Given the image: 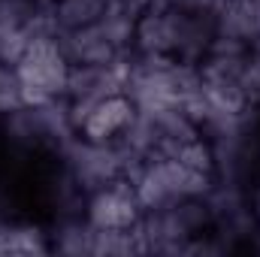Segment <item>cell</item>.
Returning a JSON list of instances; mask_svg holds the SVG:
<instances>
[{"mask_svg":"<svg viewBox=\"0 0 260 257\" xmlns=\"http://www.w3.org/2000/svg\"><path fill=\"white\" fill-rule=\"evenodd\" d=\"M130 182L139 194V203H142L145 212L176 206V203H185V200H197V197H209L218 185L215 176L197 173L191 167H185L179 157H170V154L145 157L133 170Z\"/></svg>","mask_w":260,"mask_h":257,"instance_id":"obj_1","label":"cell"},{"mask_svg":"<svg viewBox=\"0 0 260 257\" xmlns=\"http://www.w3.org/2000/svg\"><path fill=\"white\" fill-rule=\"evenodd\" d=\"M15 70H18L27 106H43V103H52V100L67 97L73 64L67 58L58 34H40V37H34L30 46L24 49V55L18 58Z\"/></svg>","mask_w":260,"mask_h":257,"instance_id":"obj_2","label":"cell"},{"mask_svg":"<svg viewBox=\"0 0 260 257\" xmlns=\"http://www.w3.org/2000/svg\"><path fill=\"white\" fill-rule=\"evenodd\" d=\"M142 203L139 194L133 188L127 176L124 179H112L100 188L85 194L82 203V218L100 230V233H115V230H136L142 224Z\"/></svg>","mask_w":260,"mask_h":257,"instance_id":"obj_3","label":"cell"},{"mask_svg":"<svg viewBox=\"0 0 260 257\" xmlns=\"http://www.w3.org/2000/svg\"><path fill=\"white\" fill-rule=\"evenodd\" d=\"M133 115H136L133 100L124 91H115V94H106L97 103H91L76 118V133L91 142H118L127 133Z\"/></svg>","mask_w":260,"mask_h":257,"instance_id":"obj_4","label":"cell"},{"mask_svg":"<svg viewBox=\"0 0 260 257\" xmlns=\"http://www.w3.org/2000/svg\"><path fill=\"white\" fill-rule=\"evenodd\" d=\"M61 46H64L70 64H91V67H100V64H115V61H124L130 58L127 52H121L109 37L106 30L97 24H88V27H79V30H67V34H58Z\"/></svg>","mask_w":260,"mask_h":257,"instance_id":"obj_5","label":"cell"},{"mask_svg":"<svg viewBox=\"0 0 260 257\" xmlns=\"http://www.w3.org/2000/svg\"><path fill=\"white\" fill-rule=\"evenodd\" d=\"M106 9H109V0H58L55 6H49L58 34L97 24Z\"/></svg>","mask_w":260,"mask_h":257,"instance_id":"obj_6","label":"cell"},{"mask_svg":"<svg viewBox=\"0 0 260 257\" xmlns=\"http://www.w3.org/2000/svg\"><path fill=\"white\" fill-rule=\"evenodd\" d=\"M24 88H21V79H18V70L15 64H6L0 61V118L24 109Z\"/></svg>","mask_w":260,"mask_h":257,"instance_id":"obj_7","label":"cell"},{"mask_svg":"<svg viewBox=\"0 0 260 257\" xmlns=\"http://www.w3.org/2000/svg\"><path fill=\"white\" fill-rule=\"evenodd\" d=\"M248 212H251V224H254V230L260 233V182L251 188V194H248Z\"/></svg>","mask_w":260,"mask_h":257,"instance_id":"obj_8","label":"cell"},{"mask_svg":"<svg viewBox=\"0 0 260 257\" xmlns=\"http://www.w3.org/2000/svg\"><path fill=\"white\" fill-rule=\"evenodd\" d=\"M30 3H37V6H55L58 0H30Z\"/></svg>","mask_w":260,"mask_h":257,"instance_id":"obj_9","label":"cell"},{"mask_svg":"<svg viewBox=\"0 0 260 257\" xmlns=\"http://www.w3.org/2000/svg\"><path fill=\"white\" fill-rule=\"evenodd\" d=\"M254 3H257V6H260V0H254Z\"/></svg>","mask_w":260,"mask_h":257,"instance_id":"obj_10","label":"cell"}]
</instances>
